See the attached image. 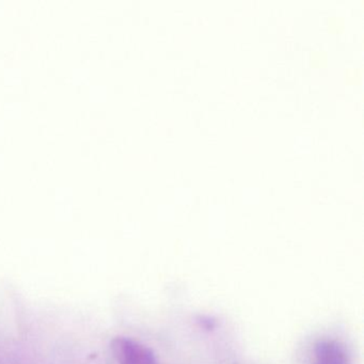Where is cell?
<instances>
[{
  "instance_id": "1",
  "label": "cell",
  "mask_w": 364,
  "mask_h": 364,
  "mask_svg": "<svg viewBox=\"0 0 364 364\" xmlns=\"http://www.w3.org/2000/svg\"><path fill=\"white\" fill-rule=\"evenodd\" d=\"M112 347L120 364H155L152 353L146 347L129 338H114Z\"/></svg>"
},
{
  "instance_id": "2",
  "label": "cell",
  "mask_w": 364,
  "mask_h": 364,
  "mask_svg": "<svg viewBox=\"0 0 364 364\" xmlns=\"http://www.w3.org/2000/svg\"><path fill=\"white\" fill-rule=\"evenodd\" d=\"M317 364H344L343 363V353H341L338 347L326 345V346L321 347Z\"/></svg>"
}]
</instances>
